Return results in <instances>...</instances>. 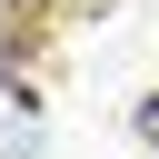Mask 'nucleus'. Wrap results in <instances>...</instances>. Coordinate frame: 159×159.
<instances>
[{"instance_id": "nucleus-1", "label": "nucleus", "mask_w": 159, "mask_h": 159, "mask_svg": "<svg viewBox=\"0 0 159 159\" xmlns=\"http://www.w3.org/2000/svg\"><path fill=\"white\" fill-rule=\"evenodd\" d=\"M40 149V109H30V89L0 70V159H30Z\"/></svg>"}, {"instance_id": "nucleus-2", "label": "nucleus", "mask_w": 159, "mask_h": 159, "mask_svg": "<svg viewBox=\"0 0 159 159\" xmlns=\"http://www.w3.org/2000/svg\"><path fill=\"white\" fill-rule=\"evenodd\" d=\"M139 129H149V139H159V109H139Z\"/></svg>"}]
</instances>
